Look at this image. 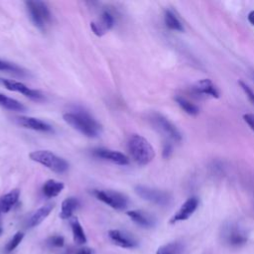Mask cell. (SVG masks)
I'll list each match as a JSON object with an SVG mask.
<instances>
[{
	"mask_svg": "<svg viewBox=\"0 0 254 254\" xmlns=\"http://www.w3.org/2000/svg\"><path fill=\"white\" fill-rule=\"evenodd\" d=\"M64 120L79 133L89 138L98 137L102 132L100 123L83 110L66 112L64 114Z\"/></svg>",
	"mask_w": 254,
	"mask_h": 254,
	"instance_id": "cell-1",
	"label": "cell"
},
{
	"mask_svg": "<svg viewBox=\"0 0 254 254\" xmlns=\"http://www.w3.org/2000/svg\"><path fill=\"white\" fill-rule=\"evenodd\" d=\"M127 149L132 159L140 166H146L155 158V150L149 141L141 135L134 134L127 141Z\"/></svg>",
	"mask_w": 254,
	"mask_h": 254,
	"instance_id": "cell-2",
	"label": "cell"
},
{
	"mask_svg": "<svg viewBox=\"0 0 254 254\" xmlns=\"http://www.w3.org/2000/svg\"><path fill=\"white\" fill-rule=\"evenodd\" d=\"M29 157L32 161L39 163L58 174L64 173L68 169V163L64 158L56 155L49 150L33 151L30 153Z\"/></svg>",
	"mask_w": 254,
	"mask_h": 254,
	"instance_id": "cell-3",
	"label": "cell"
},
{
	"mask_svg": "<svg viewBox=\"0 0 254 254\" xmlns=\"http://www.w3.org/2000/svg\"><path fill=\"white\" fill-rule=\"evenodd\" d=\"M29 17L33 24L41 31H46L52 22V13L46 2L26 1Z\"/></svg>",
	"mask_w": 254,
	"mask_h": 254,
	"instance_id": "cell-4",
	"label": "cell"
},
{
	"mask_svg": "<svg viewBox=\"0 0 254 254\" xmlns=\"http://www.w3.org/2000/svg\"><path fill=\"white\" fill-rule=\"evenodd\" d=\"M135 191L141 198L160 206H167L173 200V196L169 191L147 186H136Z\"/></svg>",
	"mask_w": 254,
	"mask_h": 254,
	"instance_id": "cell-5",
	"label": "cell"
},
{
	"mask_svg": "<svg viewBox=\"0 0 254 254\" xmlns=\"http://www.w3.org/2000/svg\"><path fill=\"white\" fill-rule=\"evenodd\" d=\"M222 240L229 247L237 248L243 246L248 240L247 231L238 223L230 222L222 228Z\"/></svg>",
	"mask_w": 254,
	"mask_h": 254,
	"instance_id": "cell-6",
	"label": "cell"
},
{
	"mask_svg": "<svg viewBox=\"0 0 254 254\" xmlns=\"http://www.w3.org/2000/svg\"><path fill=\"white\" fill-rule=\"evenodd\" d=\"M92 193L98 200L104 202L116 210H123L129 204L128 197L124 193L116 190H93Z\"/></svg>",
	"mask_w": 254,
	"mask_h": 254,
	"instance_id": "cell-7",
	"label": "cell"
},
{
	"mask_svg": "<svg viewBox=\"0 0 254 254\" xmlns=\"http://www.w3.org/2000/svg\"><path fill=\"white\" fill-rule=\"evenodd\" d=\"M150 121L159 132H161L170 140L175 142H180L182 140V134L179 129L164 115L160 113H153L150 116Z\"/></svg>",
	"mask_w": 254,
	"mask_h": 254,
	"instance_id": "cell-8",
	"label": "cell"
},
{
	"mask_svg": "<svg viewBox=\"0 0 254 254\" xmlns=\"http://www.w3.org/2000/svg\"><path fill=\"white\" fill-rule=\"evenodd\" d=\"M0 82L8 89L11 91H15V92H20L22 94H24L25 96L33 99V100H43L44 99V94L37 90V89H32L30 87H28L27 85H25L24 83L17 81V80H13V79H5V78H0Z\"/></svg>",
	"mask_w": 254,
	"mask_h": 254,
	"instance_id": "cell-9",
	"label": "cell"
},
{
	"mask_svg": "<svg viewBox=\"0 0 254 254\" xmlns=\"http://www.w3.org/2000/svg\"><path fill=\"white\" fill-rule=\"evenodd\" d=\"M92 154L96 158L119 166H126L129 164V158L119 151H114L107 148H95L92 150Z\"/></svg>",
	"mask_w": 254,
	"mask_h": 254,
	"instance_id": "cell-10",
	"label": "cell"
},
{
	"mask_svg": "<svg viewBox=\"0 0 254 254\" xmlns=\"http://www.w3.org/2000/svg\"><path fill=\"white\" fill-rule=\"evenodd\" d=\"M109 239L117 246L126 249H132L138 246L137 239L126 231L119 229H111L108 231Z\"/></svg>",
	"mask_w": 254,
	"mask_h": 254,
	"instance_id": "cell-11",
	"label": "cell"
},
{
	"mask_svg": "<svg viewBox=\"0 0 254 254\" xmlns=\"http://www.w3.org/2000/svg\"><path fill=\"white\" fill-rule=\"evenodd\" d=\"M114 23L115 19L113 14L109 10H103L100 18L97 21L90 23V28L96 36L100 37L109 31L114 26Z\"/></svg>",
	"mask_w": 254,
	"mask_h": 254,
	"instance_id": "cell-12",
	"label": "cell"
},
{
	"mask_svg": "<svg viewBox=\"0 0 254 254\" xmlns=\"http://www.w3.org/2000/svg\"><path fill=\"white\" fill-rule=\"evenodd\" d=\"M198 203H199V200H198V198L196 196L189 197L181 205L179 210L173 215V217L171 218L170 222L171 223H176V222H179V221L187 220L196 210V208L198 206Z\"/></svg>",
	"mask_w": 254,
	"mask_h": 254,
	"instance_id": "cell-13",
	"label": "cell"
},
{
	"mask_svg": "<svg viewBox=\"0 0 254 254\" xmlns=\"http://www.w3.org/2000/svg\"><path fill=\"white\" fill-rule=\"evenodd\" d=\"M15 122L24 127L28 128L34 131H39V132H53L54 129L53 127L45 122L44 120H41L39 118L35 117H30V116H18L15 118Z\"/></svg>",
	"mask_w": 254,
	"mask_h": 254,
	"instance_id": "cell-14",
	"label": "cell"
},
{
	"mask_svg": "<svg viewBox=\"0 0 254 254\" xmlns=\"http://www.w3.org/2000/svg\"><path fill=\"white\" fill-rule=\"evenodd\" d=\"M126 214L134 223L143 228H152L156 224V218L147 211L141 209H133L127 211Z\"/></svg>",
	"mask_w": 254,
	"mask_h": 254,
	"instance_id": "cell-15",
	"label": "cell"
},
{
	"mask_svg": "<svg viewBox=\"0 0 254 254\" xmlns=\"http://www.w3.org/2000/svg\"><path fill=\"white\" fill-rule=\"evenodd\" d=\"M192 90L198 94H204V95H208V96H211L214 98L219 97V91H218L217 87L208 78H203V79H200L197 82H195L194 85L192 86Z\"/></svg>",
	"mask_w": 254,
	"mask_h": 254,
	"instance_id": "cell-16",
	"label": "cell"
},
{
	"mask_svg": "<svg viewBox=\"0 0 254 254\" xmlns=\"http://www.w3.org/2000/svg\"><path fill=\"white\" fill-rule=\"evenodd\" d=\"M55 204L54 203H46L44 205H42L40 208H38L28 219L27 221V225L30 228L36 227L39 224H41L51 213V211L53 210Z\"/></svg>",
	"mask_w": 254,
	"mask_h": 254,
	"instance_id": "cell-17",
	"label": "cell"
},
{
	"mask_svg": "<svg viewBox=\"0 0 254 254\" xmlns=\"http://www.w3.org/2000/svg\"><path fill=\"white\" fill-rule=\"evenodd\" d=\"M20 197V190L18 189L12 190L0 197V211L7 213L18 202Z\"/></svg>",
	"mask_w": 254,
	"mask_h": 254,
	"instance_id": "cell-18",
	"label": "cell"
},
{
	"mask_svg": "<svg viewBox=\"0 0 254 254\" xmlns=\"http://www.w3.org/2000/svg\"><path fill=\"white\" fill-rule=\"evenodd\" d=\"M79 200L74 196H69L62 202L60 217L62 219H70L73 212L78 208Z\"/></svg>",
	"mask_w": 254,
	"mask_h": 254,
	"instance_id": "cell-19",
	"label": "cell"
},
{
	"mask_svg": "<svg viewBox=\"0 0 254 254\" xmlns=\"http://www.w3.org/2000/svg\"><path fill=\"white\" fill-rule=\"evenodd\" d=\"M64 183L52 179L45 182V184L42 187V191L46 197L52 198L59 195L64 190Z\"/></svg>",
	"mask_w": 254,
	"mask_h": 254,
	"instance_id": "cell-20",
	"label": "cell"
},
{
	"mask_svg": "<svg viewBox=\"0 0 254 254\" xmlns=\"http://www.w3.org/2000/svg\"><path fill=\"white\" fill-rule=\"evenodd\" d=\"M69 224H70V228H71V232H72L73 241L77 245H83L84 243H86L87 238H86L85 232H84L79 220L76 217L72 216L69 219Z\"/></svg>",
	"mask_w": 254,
	"mask_h": 254,
	"instance_id": "cell-21",
	"label": "cell"
},
{
	"mask_svg": "<svg viewBox=\"0 0 254 254\" xmlns=\"http://www.w3.org/2000/svg\"><path fill=\"white\" fill-rule=\"evenodd\" d=\"M0 106L5 108V109H8V110H11V111H25L26 110V107L23 103H21L20 101L12 98V97H9L3 93H0Z\"/></svg>",
	"mask_w": 254,
	"mask_h": 254,
	"instance_id": "cell-22",
	"label": "cell"
},
{
	"mask_svg": "<svg viewBox=\"0 0 254 254\" xmlns=\"http://www.w3.org/2000/svg\"><path fill=\"white\" fill-rule=\"evenodd\" d=\"M164 20H165V25L168 29L173 30V31H178V32H183L184 31V26L180 19L177 17V15L172 11V10H166L165 15H164Z\"/></svg>",
	"mask_w": 254,
	"mask_h": 254,
	"instance_id": "cell-23",
	"label": "cell"
},
{
	"mask_svg": "<svg viewBox=\"0 0 254 254\" xmlns=\"http://www.w3.org/2000/svg\"><path fill=\"white\" fill-rule=\"evenodd\" d=\"M175 100L176 102L178 103V105L188 114L190 115H192V116H195L198 114L199 112V108L198 106H196L194 103L190 102V100H188L187 98L183 97V96H176L175 97Z\"/></svg>",
	"mask_w": 254,
	"mask_h": 254,
	"instance_id": "cell-24",
	"label": "cell"
},
{
	"mask_svg": "<svg viewBox=\"0 0 254 254\" xmlns=\"http://www.w3.org/2000/svg\"><path fill=\"white\" fill-rule=\"evenodd\" d=\"M0 70H2V71H7V72H11V73H13V74L21 75V76L27 75L26 69H24V68L21 67L20 65L14 64V63L5 61V60H1V59H0Z\"/></svg>",
	"mask_w": 254,
	"mask_h": 254,
	"instance_id": "cell-25",
	"label": "cell"
},
{
	"mask_svg": "<svg viewBox=\"0 0 254 254\" xmlns=\"http://www.w3.org/2000/svg\"><path fill=\"white\" fill-rule=\"evenodd\" d=\"M182 251V245L177 242L168 243L166 245L161 246L156 254H180Z\"/></svg>",
	"mask_w": 254,
	"mask_h": 254,
	"instance_id": "cell-26",
	"label": "cell"
},
{
	"mask_svg": "<svg viewBox=\"0 0 254 254\" xmlns=\"http://www.w3.org/2000/svg\"><path fill=\"white\" fill-rule=\"evenodd\" d=\"M23 238H24V233L23 232H20V231L16 232L13 235V237L7 242V244L5 246V252L6 253H10L14 249H16L19 246V244L22 242Z\"/></svg>",
	"mask_w": 254,
	"mask_h": 254,
	"instance_id": "cell-27",
	"label": "cell"
},
{
	"mask_svg": "<svg viewBox=\"0 0 254 254\" xmlns=\"http://www.w3.org/2000/svg\"><path fill=\"white\" fill-rule=\"evenodd\" d=\"M47 243L51 247H56V248H61L64 245V238L62 235H53L49 237L47 240Z\"/></svg>",
	"mask_w": 254,
	"mask_h": 254,
	"instance_id": "cell-28",
	"label": "cell"
},
{
	"mask_svg": "<svg viewBox=\"0 0 254 254\" xmlns=\"http://www.w3.org/2000/svg\"><path fill=\"white\" fill-rule=\"evenodd\" d=\"M238 83H239L240 87L243 89V91L245 92V94L247 95V97L249 98V100L254 104V91L251 89V87L242 80H240Z\"/></svg>",
	"mask_w": 254,
	"mask_h": 254,
	"instance_id": "cell-29",
	"label": "cell"
},
{
	"mask_svg": "<svg viewBox=\"0 0 254 254\" xmlns=\"http://www.w3.org/2000/svg\"><path fill=\"white\" fill-rule=\"evenodd\" d=\"M173 153V145L170 142H165L164 146H163V151H162V155L165 159L170 158V156Z\"/></svg>",
	"mask_w": 254,
	"mask_h": 254,
	"instance_id": "cell-30",
	"label": "cell"
},
{
	"mask_svg": "<svg viewBox=\"0 0 254 254\" xmlns=\"http://www.w3.org/2000/svg\"><path fill=\"white\" fill-rule=\"evenodd\" d=\"M243 120L254 131V113H246V114H244L243 115Z\"/></svg>",
	"mask_w": 254,
	"mask_h": 254,
	"instance_id": "cell-31",
	"label": "cell"
},
{
	"mask_svg": "<svg viewBox=\"0 0 254 254\" xmlns=\"http://www.w3.org/2000/svg\"><path fill=\"white\" fill-rule=\"evenodd\" d=\"M74 254H95L94 250L92 248H89V247H81V248H78Z\"/></svg>",
	"mask_w": 254,
	"mask_h": 254,
	"instance_id": "cell-32",
	"label": "cell"
},
{
	"mask_svg": "<svg viewBox=\"0 0 254 254\" xmlns=\"http://www.w3.org/2000/svg\"><path fill=\"white\" fill-rule=\"evenodd\" d=\"M247 18H248L249 23L254 26V10L251 11V12L248 14V17H247Z\"/></svg>",
	"mask_w": 254,
	"mask_h": 254,
	"instance_id": "cell-33",
	"label": "cell"
},
{
	"mask_svg": "<svg viewBox=\"0 0 254 254\" xmlns=\"http://www.w3.org/2000/svg\"><path fill=\"white\" fill-rule=\"evenodd\" d=\"M1 211H0V235L2 234V232H3V228H2V224H1Z\"/></svg>",
	"mask_w": 254,
	"mask_h": 254,
	"instance_id": "cell-34",
	"label": "cell"
},
{
	"mask_svg": "<svg viewBox=\"0 0 254 254\" xmlns=\"http://www.w3.org/2000/svg\"><path fill=\"white\" fill-rule=\"evenodd\" d=\"M64 254H74V252H72V251H70V250H67Z\"/></svg>",
	"mask_w": 254,
	"mask_h": 254,
	"instance_id": "cell-35",
	"label": "cell"
}]
</instances>
